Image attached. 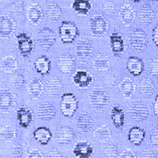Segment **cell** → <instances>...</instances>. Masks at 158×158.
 Instances as JSON below:
<instances>
[{
	"label": "cell",
	"mask_w": 158,
	"mask_h": 158,
	"mask_svg": "<svg viewBox=\"0 0 158 158\" xmlns=\"http://www.w3.org/2000/svg\"><path fill=\"white\" fill-rule=\"evenodd\" d=\"M59 35L61 41L65 44H71L76 37L80 35L77 25L71 21H62L59 27Z\"/></svg>",
	"instance_id": "6da1fadb"
},
{
	"label": "cell",
	"mask_w": 158,
	"mask_h": 158,
	"mask_svg": "<svg viewBox=\"0 0 158 158\" xmlns=\"http://www.w3.org/2000/svg\"><path fill=\"white\" fill-rule=\"evenodd\" d=\"M78 107H79V101L73 93H64L61 95L60 108H61V114L64 117L67 118L73 117L78 110Z\"/></svg>",
	"instance_id": "7a4b0ae2"
},
{
	"label": "cell",
	"mask_w": 158,
	"mask_h": 158,
	"mask_svg": "<svg viewBox=\"0 0 158 158\" xmlns=\"http://www.w3.org/2000/svg\"><path fill=\"white\" fill-rule=\"evenodd\" d=\"M89 27L93 36L96 38H100L107 33L109 29V23L104 16L97 15L90 18Z\"/></svg>",
	"instance_id": "3957f363"
},
{
	"label": "cell",
	"mask_w": 158,
	"mask_h": 158,
	"mask_svg": "<svg viewBox=\"0 0 158 158\" xmlns=\"http://www.w3.org/2000/svg\"><path fill=\"white\" fill-rule=\"evenodd\" d=\"M89 102L93 109L96 110H103L109 105V96L105 89L101 88L94 89L89 96Z\"/></svg>",
	"instance_id": "277c9868"
},
{
	"label": "cell",
	"mask_w": 158,
	"mask_h": 158,
	"mask_svg": "<svg viewBox=\"0 0 158 158\" xmlns=\"http://www.w3.org/2000/svg\"><path fill=\"white\" fill-rule=\"evenodd\" d=\"M56 41L55 33L49 27H43L37 32V42L41 48L49 50Z\"/></svg>",
	"instance_id": "5b68a950"
},
{
	"label": "cell",
	"mask_w": 158,
	"mask_h": 158,
	"mask_svg": "<svg viewBox=\"0 0 158 158\" xmlns=\"http://www.w3.org/2000/svg\"><path fill=\"white\" fill-rule=\"evenodd\" d=\"M16 41L20 54L24 58L29 57L34 50V41L31 36L26 33H20L16 36Z\"/></svg>",
	"instance_id": "8992f818"
},
{
	"label": "cell",
	"mask_w": 158,
	"mask_h": 158,
	"mask_svg": "<svg viewBox=\"0 0 158 158\" xmlns=\"http://www.w3.org/2000/svg\"><path fill=\"white\" fill-rule=\"evenodd\" d=\"M129 43L131 47L135 51H143L147 47L148 39L142 29H135L129 35Z\"/></svg>",
	"instance_id": "52a82bcc"
},
{
	"label": "cell",
	"mask_w": 158,
	"mask_h": 158,
	"mask_svg": "<svg viewBox=\"0 0 158 158\" xmlns=\"http://www.w3.org/2000/svg\"><path fill=\"white\" fill-rule=\"evenodd\" d=\"M75 52L76 55L82 60L90 59L93 55V46L91 42L88 39H81L75 46Z\"/></svg>",
	"instance_id": "ba28073f"
},
{
	"label": "cell",
	"mask_w": 158,
	"mask_h": 158,
	"mask_svg": "<svg viewBox=\"0 0 158 158\" xmlns=\"http://www.w3.org/2000/svg\"><path fill=\"white\" fill-rule=\"evenodd\" d=\"M15 105V96L8 89H0V110L8 112Z\"/></svg>",
	"instance_id": "9c48e42d"
},
{
	"label": "cell",
	"mask_w": 158,
	"mask_h": 158,
	"mask_svg": "<svg viewBox=\"0 0 158 158\" xmlns=\"http://www.w3.org/2000/svg\"><path fill=\"white\" fill-rule=\"evenodd\" d=\"M16 29V23L8 15H0V37L9 38Z\"/></svg>",
	"instance_id": "30bf717a"
},
{
	"label": "cell",
	"mask_w": 158,
	"mask_h": 158,
	"mask_svg": "<svg viewBox=\"0 0 158 158\" xmlns=\"http://www.w3.org/2000/svg\"><path fill=\"white\" fill-rule=\"evenodd\" d=\"M131 118L136 122H143L149 116V111L146 105L142 102H135L129 108Z\"/></svg>",
	"instance_id": "8fae6325"
},
{
	"label": "cell",
	"mask_w": 158,
	"mask_h": 158,
	"mask_svg": "<svg viewBox=\"0 0 158 158\" xmlns=\"http://www.w3.org/2000/svg\"><path fill=\"white\" fill-rule=\"evenodd\" d=\"M57 67L61 73L71 74L75 69V59L70 54H63L57 59Z\"/></svg>",
	"instance_id": "7c38bea8"
},
{
	"label": "cell",
	"mask_w": 158,
	"mask_h": 158,
	"mask_svg": "<svg viewBox=\"0 0 158 158\" xmlns=\"http://www.w3.org/2000/svg\"><path fill=\"white\" fill-rule=\"evenodd\" d=\"M37 117L44 121H51L56 115L55 107L50 102L42 103L36 110Z\"/></svg>",
	"instance_id": "4fadbf2b"
},
{
	"label": "cell",
	"mask_w": 158,
	"mask_h": 158,
	"mask_svg": "<svg viewBox=\"0 0 158 158\" xmlns=\"http://www.w3.org/2000/svg\"><path fill=\"white\" fill-rule=\"evenodd\" d=\"M110 48L115 57H120L125 52V44L122 36L117 32H113L110 37Z\"/></svg>",
	"instance_id": "5bb4252c"
},
{
	"label": "cell",
	"mask_w": 158,
	"mask_h": 158,
	"mask_svg": "<svg viewBox=\"0 0 158 158\" xmlns=\"http://www.w3.org/2000/svg\"><path fill=\"white\" fill-rule=\"evenodd\" d=\"M94 148L90 143L88 142H78L73 147V153L74 156L78 158H89L92 156Z\"/></svg>",
	"instance_id": "9a60e30c"
},
{
	"label": "cell",
	"mask_w": 158,
	"mask_h": 158,
	"mask_svg": "<svg viewBox=\"0 0 158 158\" xmlns=\"http://www.w3.org/2000/svg\"><path fill=\"white\" fill-rule=\"evenodd\" d=\"M76 126H77L78 129L81 130V132L88 133L93 128V126H94L93 118L89 114H88L86 112H82L77 117Z\"/></svg>",
	"instance_id": "2e32d148"
},
{
	"label": "cell",
	"mask_w": 158,
	"mask_h": 158,
	"mask_svg": "<svg viewBox=\"0 0 158 158\" xmlns=\"http://www.w3.org/2000/svg\"><path fill=\"white\" fill-rule=\"evenodd\" d=\"M75 137L73 130L67 126L61 127L57 129L56 132V141L61 145H68L70 144Z\"/></svg>",
	"instance_id": "e0dca14e"
},
{
	"label": "cell",
	"mask_w": 158,
	"mask_h": 158,
	"mask_svg": "<svg viewBox=\"0 0 158 158\" xmlns=\"http://www.w3.org/2000/svg\"><path fill=\"white\" fill-rule=\"evenodd\" d=\"M127 69L133 76L137 77L144 72V61L136 56H130L127 61Z\"/></svg>",
	"instance_id": "ac0fdd59"
},
{
	"label": "cell",
	"mask_w": 158,
	"mask_h": 158,
	"mask_svg": "<svg viewBox=\"0 0 158 158\" xmlns=\"http://www.w3.org/2000/svg\"><path fill=\"white\" fill-rule=\"evenodd\" d=\"M92 76L86 71H77L73 76V83L81 89H85L92 82Z\"/></svg>",
	"instance_id": "d6986e66"
},
{
	"label": "cell",
	"mask_w": 158,
	"mask_h": 158,
	"mask_svg": "<svg viewBox=\"0 0 158 158\" xmlns=\"http://www.w3.org/2000/svg\"><path fill=\"white\" fill-rule=\"evenodd\" d=\"M33 118V112L27 108L21 107L16 110V119L19 126L24 128H27L31 125Z\"/></svg>",
	"instance_id": "ffe728a7"
},
{
	"label": "cell",
	"mask_w": 158,
	"mask_h": 158,
	"mask_svg": "<svg viewBox=\"0 0 158 158\" xmlns=\"http://www.w3.org/2000/svg\"><path fill=\"white\" fill-rule=\"evenodd\" d=\"M110 118L116 128H122L125 124V112L123 108L117 105L110 110Z\"/></svg>",
	"instance_id": "44dd1931"
},
{
	"label": "cell",
	"mask_w": 158,
	"mask_h": 158,
	"mask_svg": "<svg viewBox=\"0 0 158 158\" xmlns=\"http://www.w3.org/2000/svg\"><path fill=\"white\" fill-rule=\"evenodd\" d=\"M27 18L34 24H38L44 17V11L37 4H31L27 9Z\"/></svg>",
	"instance_id": "7402d4cb"
},
{
	"label": "cell",
	"mask_w": 158,
	"mask_h": 158,
	"mask_svg": "<svg viewBox=\"0 0 158 158\" xmlns=\"http://www.w3.org/2000/svg\"><path fill=\"white\" fill-rule=\"evenodd\" d=\"M18 69V61L15 57L7 55L0 61V71L5 73H13Z\"/></svg>",
	"instance_id": "603a6c76"
},
{
	"label": "cell",
	"mask_w": 158,
	"mask_h": 158,
	"mask_svg": "<svg viewBox=\"0 0 158 158\" xmlns=\"http://www.w3.org/2000/svg\"><path fill=\"white\" fill-rule=\"evenodd\" d=\"M119 18L124 25L129 26L135 18V13L130 5H124L119 11Z\"/></svg>",
	"instance_id": "cb8c5ba5"
},
{
	"label": "cell",
	"mask_w": 158,
	"mask_h": 158,
	"mask_svg": "<svg viewBox=\"0 0 158 158\" xmlns=\"http://www.w3.org/2000/svg\"><path fill=\"white\" fill-rule=\"evenodd\" d=\"M128 140L135 146H140L145 139L146 131L140 127H133L128 131Z\"/></svg>",
	"instance_id": "d4e9b609"
},
{
	"label": "cell",
	"mask_w": 158,
	"mask_h": 158,
	"mask_svg": "<svg viewBox=\"0 0 158 158\" xmlns=\"http://www.w3.org/2000/svg\"><path fill=\"white\" fill-rule=\"evenodd\" d=\"M94 136L98 142L101 144H110V142L112 139V132L108 126L103 125L98 127L95 130Z\"/></svg>",
	"instance_id": "484cf974"
},
{
	"label": "cell",
	"mask_w": 158,
	"mask_h": 158,
	"mask_svg": "<svg viewBox=\"0 0 158 158\" xmlns=\"http://www.w3.org/2000/svg\"><path fill=\"white\" fill-rule=\"evenodd\" d=\"M44 90V85L40 79L35 78L28 84V93L33 98H39Z\"/></svg>",
	"instance_id": "4316f807"
},
{
	"label": "cell",
	"mask_w": 158,
	"mask_h": 158,
	"mask_svg": "<svg viewBox=\"0 0 158 158\" xmlns=\"http://www.w3.org/2000/svg\"><path fill=\"white\" fill-rule=\"evenodd\" d=\"M91 7L92 6L89 0H74L72 4L73 11L83 16L89 15V13L91 10Z\"/></svg>",
	"instance_id": "83f0119b"
},
{
	"label": "cell",
	"mask_w": 158,
	"mask_h": 158,
	"mask_svg": "<svg viewBox=\"0 0 158 158\" xmlns=\"http://www.w3.org/2000/svg\"><path fill=\"white\" fill-rule=\"evenodd\" d=\"M45 88L52 95H58L63 90V83L57 77H50L45 82Z\"/></svg>",
	"instance_id": "f1b7e54d"
},
{
	"label": "cell",
	"mask_w": 158,
	"mask_h": 158,
	"mask_svg": "<svg viewBox=\"0 0 158 158\" xmlns=\"http://www.w3.org/2000/svg\"><path fill=\"white\" fill-rule=\"evenodd\" d=\"M52 135L51 130L46 127H39L34 132V136L35 140L43 146L48 145L50 140L52 139Z\"/></svg>",
	"instance_id": "f546056e"
},
{
	"label": "cell",
	"mask_w": 158,
	"mask_h": 158,
	"mask_svg": "<svg viewBox=\"0 0 158 158\" xmlns=\"http://www.w3.org/2000/svg\"><path fill=\"white\" fill-rule=\"evenodd\" d=\"M52 67V62L45 55H41L35 61V68L37 73L41 75H46L50 73Z\"/></svg>",
	"instance_id": "4dcf8cb0"
},
{
	"label": "cell",
	"mask_w": 158,
	"mask_h": 158,
	"mask_svg": "<svg viewBox=\"0 0 158 158\" xmlns=\"http://www.w3.org/2000/svg\"><path fill=\"white\" fill-rule=\"evenodd\" d=\"M119 89L126 98H130L135 93V85L129 78H125L119 84Z\"/></svg>",
	"instance_id": "1f68e13d"
},
{
	"label": "cell",
	"mask_w": 158,
	"mask_h": 158,
	"mask_svg": "<svg viewBox=\"0 0 158 158\" xmlns=\"http://www.w3.org/2000/svg\"><path fill=\"white\" fill-rule=\"evenodd\" d=\"M155 16H156V14L154 12V10L148 5H143L138 12L139 20L145 24H151Z\"/></svg>",
	"instance_id": "d6a6232c"
},
{
	"label": "cell",
	"mask_w": 158,
	"mask_h": 158,
	"mask_svg": "<svg viewBox=\"0 0 158 158\" xmlns=\"http://www.w3.org/2000/svg\"><path fill=\"white\" fill-rule=\"evenodd\" d=\"M62 10L55 3L50 4L45 9V15L51 21H58L61 17Z\"/></svg>",
	"instance_id": "836d02e7"
},
{
	"label": "cell",
	"mask_w": 158,
	"mask_h": 158,
	"mask_svg": "<svg viewBox=\"0 0 158 158\" xmlns=\"http://www.w3.org/2000/svg\"><path fill=\"white\" fill-rule=\"evenodd\" d=\"M93 67L97 71H107L110 68V60L106 54H98L93 61Z\"/></svg>",
	"instance_id": "e575fe53"
},
{
	"label": "cell",
	"mask_w": 158,
	"mask_h": 158,
	"mask_svg": "<svg viewBox=\"0 0 158 158\" xmlns=\"http://www.w3.org/2000/svg\"><path fill=\"white\" fill-rule=\"evenodd\" d=\"M16 136V130L11 126H6L0 129V140L4 142H11Z\"/></svg>",
	"instance_id": "d590c367"
},
{
	"label": "cell",
	"mask_w": 158,
	"mask_h": 158,
	"mask_svg": "<svg viewBox=\"0 0 158 158\" xmlns=\"http://www.w3.org/2000/svg\"><path fill=\"white\" fill-rule=\"evenodd\" d=\"M139 89L145 97H151V95L155 91V84L151 80L144 79L139 83Z\"/></svg>",
	"instance_id": "8d00e7d4"
},
{
	"label": "cell",
	"mask_w": 158,
	"mask_h": 158,
	"mask_svg": "<svg viewBox=\"0 0 158 158\" xmlns=\"http://www.w3.org/2000/svg\"><path fill=\"white\" fill-rule=\"evenodd\" d=\"M150 73L154 77H158V55L155 56L150 62Z\"/></svg>",
	"instance_id": "74e56055"
},
{
	"label": "cell",
	"mask_w": 158,
	"mask_h": 158,
	"mask_svg": "<svg viewBox=\"0 0 158 158\" xmlns=\"http://www.w3.org/2000/svg\"><path fill=\"white\" fill-rule=\"evenodd\" d=\"M11 82H12V85L14 86V87H15V88H17V89L22 88L24 84V76H23V75H21V74H17V75H15V77H13L12 78Z\"/></svg>",
	"instance_id": "f35d334b"
},
{
	"label": "cell",
	"mask_w": 158,
	"mask_h": 158,
	"mask_svg": "<svg viewBox=\"0 0 158 158\" xmlns=\"http://www.w3.org/2000/svg\"><path fill=\"white\" fill-rule=\"evenodd\" d=\"M105 154L109 157H117L118 156V147L114 145H110L106 147Z\"/></svg>",
	"instance_id": "ab89813d"
},
{
	"label": "cell",
	"mask_w": 158,
	"mask_h": 158,
	"mask_svg": "<svg viewBox=\"0 0 158 158\" xmlns=\"http://www.w3.org/2000/svg\"><path fill=\"white\" fill-rule=\"evenodd\" d=\"M116 8H117V6L114 2H107L105 5H104V11L109 14V15H113L114 13L116 12Z\"/></svg>",
	"instance_id": "60d3db41"
},
{
	"label": "cell",
	"mask_w": 158,
	"mask_h": 158,
	"mask_svg": "<svg viewBox=\"0 0 158 158\" xmlns=\"http://www.w3.org/2000/svg\"><path fill=\"white\" fill-rule=\"evenodd\" d=\"M23 9H24V4H23V2L22 1H17L16 3H15L12 6H11L10 11H12L15 14H19V13H21L23 11Z\"/></svg>",
	"instance_id": "b9f144b4"
},
{
	"label": "cell",
	"mask_w": 158,
	"mask_h": 158,
	"mask_svg": "<svg viewBox=\"0 0 158 158\" xmlns=\"http://www.w3.org/2000/svg\"><path fill=\"white\" fill-rule=\"evenodd\" d=\"M149 141H150V143H151L153 146H158V127L155 128V129L151 132Z\"/></svg>",
	"instance_id": "7bdbcfd3"
},
{
	"label": "cell",
	"mask_w": 158,
	"mask_h": 158,
	"mask_svg": "<svg viewBox=\"0 0 158 158\" xmlns=\"http://www.w3.org/2000/svg\"><path fill=\"white\" fill-rule=\"evenodd\" d=\"M12 153L13 156H15V157H20V156H22V155H23V149H22L21 146H14Z\"/></svg>",
	"instance_id": "ee69618b"
},
{
	"label": "cell",
	"mask_w": 158,
	"mask_h": 158,
	"mask_svg": "<svg viewBox=\"0 0 158 158\" xmlns=\"http://www.w3.org/2000/svg\"><path fill=\"white\" fill-rule=\"evenodd\" d=\"M28 157L30 158H43L44 156L36 149H31L28 154Z\"/></svg>",
	"instance_id": "f6af8a7d"
},
{
	"label": "cell",
	"mask_w": 158,
	"mask_h": 158,
	"mask_svg": "<svg viewBox=\"0 0 158 158\" xmlns=\"http://www.w3.org/2000/svg\"><path fill=\"white\" fill-rule=\"evenodd\" d=\"M119 156H120V157H127V158L136 157V156L135 155L134 152H133L132 150H130V149H126V150H124V151H123V153H122Z\"/></svg>",
	"instance_id": "bcb514c9"
},
{
	"label": "cell",
	"mask_w": 158,
	"mask_h": 158,
	"mask_svg": "<svg viewBox=\"0 0 158 158\" xmlns=\"http://www.w3.org/2000/svg\"><path fill=\"white\" fill-rule=\"evenodd\" d=\"M47 157L49 158H59L62 157V155L61 153L56 150V149H52L48 152V155H47Z\"/></svg>",
	"instance_id": "7dc6e473"
},
{
	"label": "cell",
	"mask_w": 158,
	"mask_h": 158,
	"mask_svg": "<svg viewBox=\"0 0 158 158\" xmlns=\"http://www.w3.org/2000/svg\"><path fill=\"white\" fill-rule=\"evenodd\" d=\"M153 41L154 44L158 46V24H156L153 29Z\"/></svg>",
	"instance_id": "c3c4849f"
},
{
	"label": "cell",
	"mask_w": 158,
	"mask_h": 158,
	"mask_svg": "<svg viewBox=\"0 0 158 158\" xmlns=\"http://www.w3.org/2000/svg\"><path fill=\"white\" fill-rule=\"evenodd\" d=\"M115 81H116L115 76H113V75H108L107 76V78H106V83H107V85L113 86L115 84Z\"/></svg>",
	"instance_id": "681fc988"
},
{
	"label": "cell",
	"mask_w": 158,
	"mask_h": 158,
	"mask_svg": "<svg viewBox=\"0 0 158 158\" xmlns=\"http://www.w3.org/2000/svg\"><path fill=\"white\" fill-rule=\"evenodd\" d=\"M141 156H142V157H156V156L152 151H150V150H148V149H146V150L143 151Z\"/></svg>",
	"instance_id": "f907efd6"
},
{
	"label": "cell",
	"mask_w": 158,
	"mask_h": 158,
	"mask_svg": "<svg viewBox=\"0 0 158 158\" xmlns=\"http://www.w3.org/2000/svg\"><path fill=\"white\" fill-rule=\"evenodd\" d=\"M153 109H154V113L156 115V117L158 118V95L155 98V101L153 104Z\"/></svg>",
	"instance_id": "816d5d0a"
},
{
	"label": "cell",
	"mask_w": 158,
	"mask_h": 158,
	"mask_svg": "<svg viewBox=\"0 0 158 158\" xmlns=\"http://www.w3.org/2000/svg\"><path fill=\"white\" fill-rule=\"evenodd\" d=\"M131 1H133L135 3H138V2H140L141 0H131Z\"/></svg>",
	"instance_id": "f5cc1de1"
},
{
	"label": "cell",
	"mask_w": 158,
	"mask_h": 158,
	"mask_svg": "<svg viewBox=\"0 0 158 158\" xmlns=\"http://www.w3.org/2000/svg\"><path fill=\"white\" fill-rule=\"evenodd\" d=\"M151 2H153V3H158V0H150Z\"/></svg>",
	"instance_id": "db71d44e"
},
{
	"label": "cell",
	"mask_w": 158,
	"mask_h": 158,
	"mask_svg": "<svg viewBox=\"0 0 158 158\" xmlns=\"http://www.w3.org/2000/svg\"><path fill=\"white\" fill-rule=\"evenodd\" d=\"M0 154H1V150H0Z\"/></svg>",
	"instance_id": "11a10c76"
}]
</instances>
